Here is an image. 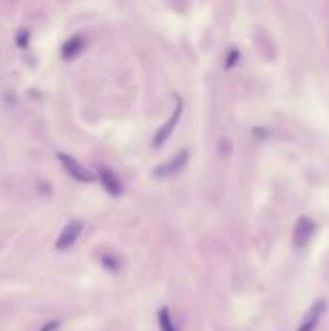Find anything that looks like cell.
Returning <instances> with one entry per match:
<instances>
[{"label": "cell", "mask_w": 329, "mask_h": 331, "mask_svg": "<svg viewBox=\"0 0 329 331\" xmlns=\"http://www.w3.org/2000/svg\"><path fill=\"white\" fill-rule=\"evenodd\" d=\"M58 326H60V322L56 320V322H50V324H45V326L41 328V331H56V330H58Z\"/></svg>", "instance_id": "obj_10"}, {"label": "cell", "mask_w": 329, "mask_h": 331, "mask_svg": "<svg viewBox=\"0 0 329 331\" xmlns=\"http://www.w3.org/2000/svg\"><path fill=\"white\" fill-rule=\"evenodd\" d=\"M324 312H326V300H316L312 306L308 308V312L304 314V318H302L298 331H314L320 326V320H322Z\"/></svg>", "instance_id": "obj_3"}, {"label": "cell", "mask_w": 329, "mask_h": 331, "mask_svg": "<svg viewBox=\"0 0 329 331\" xmlns=\"http://www.w3.org/2000/svg\"><path fill=\"white\" fill-rule=\"evenodd\" d=\"M186 161H188V151H178L176 155H173L171 161H167V163H163L161 167H157L155 176H159V178H167V176H173V174L180 173V171L184 169Z\"/></svg>", "instance_id": "obj_5"}, {"label": "cell", "mask_w": 329, "mask_h": 331, "mask_svg": "<svg viewBox=\"0 0 329 331\" xmlns=\"http://www.w3.org/2000/svg\"><path fill=\"white\" fill-rule=\"evenodd\" d=\"M159 326H161V331H176L173 326V320H171V314L167 308H163L159 312Z\"/></svg>", "instance_id": "obj_9"}, {"label": "cell", "mask_w": 329, "mask_h": 331, "mask_svg": "<svg viewBox=\"0 0 329 331\" xmlns=\"http://www.w3.org/2000/svg\"><path fill=\"white\" fill-rule=\"evenodd\" d=\"M180 112H182V101H178V105H176V109H174V114L161 126V130L155 134V140H153V145L159 147V145H163V143L169 140V136L173 134L174 126H176V122H178V118H180Z\"/></svg>", "instance_id": "obj_6"}, {"label": "cell", "mask_w": 329, "mask_h": 331, "mask_svg": "<svg viewBox=\"0 0 329 331\" xmlns=\"http://www.w3.org/2000/svg\"><path fill=\"white\" fill-rule=\"evenodd\" d=\"M314 231H316V223L310 217L302 215L297 221V227H295V233H293V244L297 248H304L310 242V238L314 237Z\"/></svg>", "instance_id": "obj_1"}, {"label": "cell", "mask_w": 329, "mask_h": 331, "mask_svg": "<svg viewBox=\"0 0 329 331\" xmlns=\"http://www.w3.org/2000/svg\"><path fill=\"white\" fill-rule=\"evenodd\" d=\"M58 161L62 163L64 171L70 174V176H74L76 180L79 182H91L93 180V174L91 171H87L81 163H78L74 157H70V155H66V153H58Z\"/></svg>", "instance_id": "obj_2"}, {"label": "cell", "mask_w": 329, "mask_h": 331, "mask_svg": "<svg viewBox=\"0 0 329 331\" xmlns=\"http://www.w3.org/2000/svg\"><path fill=\"white\" fill-rule=\"evenodd\" d=\"M97 173H99V178H101V182H103V186L107 188V192H110L112 196H118V194H122V182H120V178L114 174V171H110L109 167H99L97 169Z\"/></svg>", "instance_id": "obj_7"}, {"label": "cell", "mask_w": 329, "mask_h": 331, "mask_svg": "<svg viewBox=\"0 0 329 331\" xmlns=\"http://www.w3.org/2000/svg\"><path fill=\"white\" fill-rule=\"evenodd\" d=\"M83 45H85V41H83V37H79V35L68 39L62 45V56L68 58V60H70V58H76L79 52L83 50Z\"/></svg>", "instance_id": "obj_8"}, {"label": "cell", "mask_w": 329, "mask_h": 331, "mask_svg": "<svg viewBox=\"0 0 329 331\" xmlns=\"http://www.w3.org/2000/svg\"><path fill=\"white\" fill-rule=\"evenodd\" d=\"M81 229H83L81 221H76V219L70 221L62 229V233L58 235V238H56V250H68V248L79 238Z\"/></svg>", "instance_id": "obj_4"}]
</instances>
